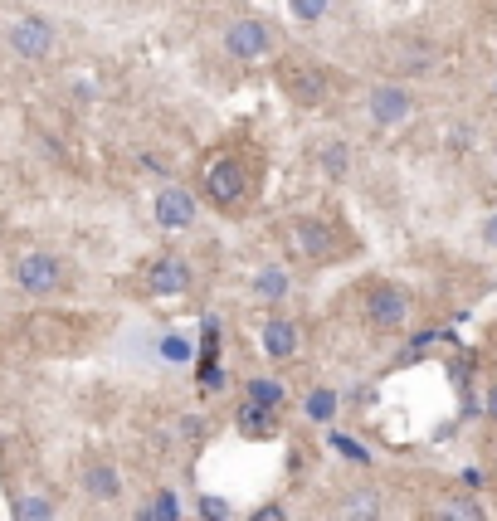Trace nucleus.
<instances>
[{"label":"nucleus","mask_w":497,"mask_h":521,"mask_svg":"<svg viewBox=\"0 0 497 521\" xmlns=\"http://www.w3.org/2000/svg\"><path fill=\"white\" fill-rule=\"evenodd\" d=\"M288 239L303 259H332L337 254V229L322 220V215H298L288 224Z\"/></svg>","instance_id":"obj_6"},{"label":"nucleus","mask_w":497,"mask_h":521,"mask_svg":"<svg viewBox=\"0 0 497 521\" xmlns=\"http://www.w3.org/2000/svg\"><path fill=\"white\" fill-rule=\"evenodd\" d=\"M337 517L342 521H385V497L376 487H351V492H342V502H337Z\"/></svg>","instance_id":"obj_12"},{"label":"nucleus","mask_w":497,"mask_h":521,"mask_svg":"<svg viewBox=\"0 0 497 521\" xmlns=\"http://www.w3.org/2000/svg\"><path fill=\"white\" fill-rule=\"evenodd\" d=\"M317 161H322V171H327L332 181H342V176H351V147H346V142H337V137L317 147Z\"/></svg>","instance_id":"obj_16"},{"label":"nucleus","mask_w":497,"mask_h":521,"mask_svg":"<svg viewBox=\"0 0 497 521\" xmlns=\"http://www.w3.org/2000/svg\"><path fill=\"white\" fill-rule=\"evenodd\" d=\"M249 521H283V507H264V512H254Z\"/></svg>","instance_id":"obj_27"},{"label":"nucleus","mask_w":497,"mask_h":521,"mask_svg":"<svg viewBox=\"0 0 497 521\" xmlns=\"http://www.w3.org/2000/svg\"><path fill=\"white\" fill-rule=\"evenodd\" d=\"M64 278H69V273H64V259H54V254H44V249H30V254L15 259V288L30 293V298H49V293H59Z\"/></svg>","instance_id":"obj_2"},{"label":"nucleus","mask_w":497,"mask_h":521,"mask_svg":"<svg viewBox=\"0 0 497 521\" xmlns=\"http://www.w3.org/2000/svg\"><path fill=\"white\" fill-rule=\"evenodd\" d=\"M327 5H332V0H288V10H293L298 25H317V20L327 15Z\"/></svg>","instance_id":"obj_22"},{"label":"nucleus","mask_w":497,"mask_h":521,"mask_svg":"<svg viewBox=\"0 0 497 521\" xmlns=\"http://www.w3.org/2000/svg\"><path fill=\"white\" fill-rule=\"evenodd\" d=\"M152 512H156V521H181L186 512H181V497L171 492V487H161L152 497Z\"/></svg>","instance_id":"obj_21"},{"label":"nucleus","mask_w":497,"mask_h":521,"mask_svg":"<svg viewBox=\"0 0 497 521\" xmlns=\"http://www.w3.org/2000/svg\"><path fill=\"white\" fill-rule=\"evenodd\" d=\"M83 487H88L93 502H113L117 492H122V478H117L113 463H93V468L83 473Z\"/></svg>","instance_id":"obj_14"},{"label":"nucleus","mask_w":497,"mask_h":521,"mask_svg":"<svg viewBox=\"0 0 497 521\" xmlns=\"http://www.w3.org/2000/svg\"><path fill=\"white\" fill-rule=\"evenodd\" d=\"M327 444L337 448V453H342V458H351V463H361V468H366V463H371V453H366V448L356 444V439H351V434H342V429H337V434H327Z\"/></svg>","instance_id":"obj_23"},{"label":"nucleus","mask_w":497,"mask_h":521,"mask_svg":"<svg viewBox=\"0 0 497 521\" xmlns=\"http://www.w3.org/2000/svg\"><path fill=\"white\" fill-rule=\"evenodd\" d=\"M278 83H283V93H288L293 103H303V108H317V103L327 98V83H322V74H317L312 64H303V59H288V64H283V74H278Z\"/></svg>","instance_id":"obj_9"},{"label":"nucleus","mask_w":497,"mask_h":521,"mask_svg":"<svg viewBox=\"0 0 497 521\" xmlns=\"http://www.w3.org/2000/svg\"><path fill=\"white\" fill-rule=\"evenodd\" d=\"M191 263L176 259V254H166V259H156L152 268H147V293L152 298H181L186 288H191Z\"/></svg>","instance_id":"obj_11"},{"label":"nucleus","mask_w":497,"mask_h":521,"mask_svg":"<svg viewBox=\"0 0 497 521\" xmlns=\"http://www.w3.org/2000/svg\"><path fill=\"white\" fill-rule=\"evenodd\" d=\"M298 341H303V332H298L293 317H283V312L264 317V327H259V346H264L268 361H293V356H298Z\"/></svg>","instance_id":"obj_10"},{"label":"nucleus","mask_w":497,"mask_h":521,"mask_svg":"<svg viewBox=\"0 0 497 521\" xmlns=\"http://www.w3.org/2000/svg\"><path fill=\"white\" fill-rule=\"evenodd\" d=\"M483 239H488V244H493V249H497V215H493V220H488V224H483Z\"/></svg>","instance_id":"obj_29"},{"label":"nucleus","mask_w":497,"mask_h":521,"mask_svg":"<svg viewBox=\"0 0 497 521\" xmlns=\"http://www.w3.org/2000/svg\"><path fill=\"white\" fill-rule=\"evenodd\" d=\"M205 195L225 210V205H239L244 195H249V176H244V166L234 161V156H220L210 171H205Z\"/></svg>","instance_id":"obj_8"},{"label":"nucleus","mask_w":497,"mask_h":521,"mask_svg":"<svg viewBox=\"0 0 497 521\" xmlns=\"http://www.w3.org/2000/svg\"><path fill=\"white\" fill-rule=\"evenodd\" d=\"M195 512H200V521H230V502H225V497H215V492H205V497H200V502H195Z\"/></svg>","instance_id":"obj_24"},{"label":"nucleus","mask_w":497,"mask_h":521,"mask_svg":"<svg viewBox=\"0 0 497 521\" xmlns=\"http://www.w3.org/2000/svg\"><path fill=\"white\" fill-rule=\"evenodd\" d=\"M366 322H371L376 332H400V327L410 322V298H405V288H400V283H376V288L366 293Z\"/></svg>","instance_id":"obj_3"},{"label":"nucleus","mask_w":497,"mask_h":521,"mask_svg":"<svg viewBox=\"0 0 497 521\" xmlns=\"http://www.w3.org/2000/svg\"><path fill=\"white\" fill-rule=\"evenodd\" d=\"M20 521H54V502L49 497H20Z\"/></svg>","instance_id":"obj_25"},{"label":"nucleus","mask_w":497,"mask_h":521,"mask_svg":"<svg viewBox=\"0 0 497 521\" xmlns=\"http://www.w3.org/2000/svg\"><path fill=\"white\" fill-rule=\"evenodd\" d=\"M54 25L49 20H39V15H20L10 30H5V44H10V54H20V59H30V64H39V59H49L54 54Z\"/></svg>","instance_id":"obj_4"},{"label":"nucleus","mask_w":497,"mask_h":521,"mask_svg":"<svg viewBox=\"0 0 497 521\" xmlns=\"http://www.w3.org/2000/svg\"><path fill=\"white\" fill-rule=\"evenodd\" d=\"M195 195L191 186H161L156 190V200H152V215L161 229H171V234H181V229H191L195 224Z\"/></svg>","instance_id":"obj_7"},{"label":"nucleus","mask_w":497,"mask_h":521,"mask_svg":"<svg viewBox=\"0 0 497 521\" xmlns=\"http://www.w3.org/2000/svg\"><path fill=\"white\" fill-rule=\"evenodd\" d=\"M161 351H166V361H191V341H181V336H166Z\"/></svg>","instance_id":"obj_26"},{"label":"nucleus","mask_w":497,"mask_h":521,"mask_svg":"<svg viewBox=\"0 0 497 521\" xmlns=\"http://www.w3.org/2000/svg\"><path fill=\"white\" fill-rule=\"evenodd\" d=\"M288 288H293V278H288V268H259L254 273V293L264 302H278L288 298Z\"/></svg>","instance_id":"obj_17"},{"label":"nucleus","mask_w":497,"mask_h":521,"mask_svg":"<svg viewBox=\"0 0 497 521\" xmlns=\"http://www.w3.org/2000/svg\"><path fill=\"white\" fill-rule=\"evenodd\" d=\"M429 521H483V512H478V502H468V497H449V502H439V507L429 512Z\"/></svg>","instance_id":"obj_19"},{"label":"nucleus","mask_w":497,"mask_h":521,"mask_svg":"<svg viewBox=\"0 0 497 521\" xmlns=\"http://www.w3.org/2000/svg\"><path fill=\"white\" fill-rule=\"evenodd\" d=\"M244 395L254 400V405H264V410H283V400H288V390H283V380H273V375H254L249 385H244Z\"/></svg>","instance_id":"obj_15"},{"label":"nucleus","mask_w":497,"mask_h":521,"mask_svg":"<svg viewBox=\"0 0 497 521\" xmlns=\"http://www.w3.org/2000/svg\"><path fill=\"white\" fill-rule=\"evenodd\" d=\"M234 429H239L244 439L264 444V439H278V414L264 410V405H254V400H244V405L234 410Z\"/></svg>","instance_id":"obj_13"},{"label":"nucleus","mask_w":497,"mask_h":521,"mask_svg":"<svg viewBox=\"0 0 497 521\" xmlns=\"http://www.w3.org/2000/svg\"><path fill=\"white\" fill-rule=\"evenodd\" d=\"M337 410H342V395H337V390H327V385H317V390L303 400V414L312 419V424H327Z\"/></svg>","instance_id":"obj_18"},{"label":"nucleus","mask_w":497,"mask_h":521,"mask_svg":"<svg viewBox=\"0 0 497 521\" xmlns=\"http://www.w3.org/2000/svg\"><path fill=\"white\" fill-rule=\"evenodd\" d=\"M273 49H278V30L268 20H259V15H244V20L225 25V54L239 59V64H259Z\"/></svg>","instance_id":"obj_1"},{"label":"nucleus","mask_w":497,"mask_h":521,"mask_svg":"<svg viewBox=\"0 0 497 521\" xmlns=\"http://www.w3.org/2000/svg\"><path fill=\"white\" fill-rule=\"evenodd\" d=\"M483 410H488V419H497V385H488V400H483Z\"/></svg>","instance_id":"obj_28"},{"label":"nucleus","mask_w":497,"mask_h":521,"mask_svg":"<svg viewBox=\"0 0 497 521\" xmlns=\"http://www.w3.org/2000/svg\"><path fill=\"white\" fill-rule=\"evenodd\" d=\"M400 64H405V74H420V69H429V64H434V49H429V44H415V39H410V49H400Z\"/></svg>","instance_id":"obj_20"},{"label":"nucleus","mask_w":497,"mask_h":521,"mask_svg":"<svg viewBox=\"0 0 497 521\" xmlns=\"http://www.w3.org/2000/svg\"><path fill=\"white\" fill-rule=\"evenodd\" d=\"M366 112H371L376 127H400V122L415 117V93L405 83H376L371 98H366Z\"/></svg>","instance_id":"obj_5"}]
</instances>
